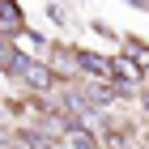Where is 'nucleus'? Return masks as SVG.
Segmentation results:
<instances>
[{
    "label": "nucleus",
    "instance_id": "obj_8",
    "mask_svg": "<svg viewBox=\"0 0 149 149\" xmlns=\"http://www.w3.org/2000/svg\"><path fill=\"white\" fill-rule=\"evenodd\" d=\"M13 56H17V51H13L9 34H0V72H4V68H9V64H13Z\"/></svg>",
    "mask_w": 149,
    "mask_h": 149
},
{
    "label": "nucleus",
    "instance_id": "obj_1",
    "mask_svg": "<svg viewBox=\"0 0 149 149\" xmlns=\"http://www.w3.org/2000/svg\"><path fill=\"white\" fill-rule=\"evenodd\" d=\"M77 68L85 72V77H94V81H102V85H111V60L94 56V51H77Z\"/></svg>",
    "mask_w": 149,
    "mask_h": 149
},
{
    "label": "nucleus",
    "instance_id": "obj_3",
    "mask_svg": "<svg viewBox=\"0 0 149 149\" xmlns=\"http://www.w3.org/2000/svg\"><path fill=\"white\" fill-rule=\"evenodd\" d=\"M141 81V68L136 64H132V60H111V85H119V90H132V85H136Z\"/></svg>",
    "mask_w": 149,
    "mask_h": 149
},
{
    "label": "nucleus",
    "instance_id": "obj_4",
    "mask_svg": "<svg viewBox=\"0 0 149 149\" xmlns=\"http://www.w3.org/2000/svg\"><path fill=\"white\" fill-rule=\"evenodd\" d=\"M64 145H72V149H98L102 141L94 136L85 124H77V119H68V132H64Z\"/></svg>",
    "mask_w": 149,
    "mask_h": 149
},
{
    "label": "nucleus",
    "instance_id": "obj_6",
    "mask_svg": "<svg viewBox=\"0 0 149 149\" xmlns=\"http://www.w3.org/2000/svg\"><path fill=\"white\" fill-rule=\"evenodd\" d=\"M26 26L22 9H17V0H0V34H17Z\"/></svg>",
    "mask_w": 149,
    "mask_h": 149
},
{
    "label": "nucleus",
    "instance_id": "obj_9",
    "mask_svg": "<svg viewBox=\"0 0 149 149\" xmlns=\"http://www.w3.org/2000/svg\"><path fill=\"white\" fill-rule=\"evenodd\" d=\"M128 4H136V9H149V0H128Z\"/></svg>",
    "mask_w": 149,
    "mask_h": 149
},
{
    "label": "nucleus",
    "instance_id": "obj_5",
    "mask_svg": "<svg viewBox=\"0 0 149 149\" xmlns=\"http://www.w3.org/2000/svg\"><path fill=\"white\" fill-rule=\"evenodd\" d=\"M47 68H51V77H56V81H68V72L77 68V51L56 47V51H51V60H47Z\"/></svg>",
    "mask_w": 149,
    "mask_h": 149
},
{
    "label": "nucleus",
    "instance_id": "obj_10",
    "mask_svg": "<svg viewBox=\"0 0 149 149\" xmlns=\"http://www.w3.org/2000/svg\"><path fill=\"white\" fill-rule=\"evenodd\" d=\"M141 107H145V111H149V90H145V94H141Z\"/></svg>",
    "mask_w": 149,
    "mask_h": 149
},
{
    "label": "nucleus",
    "instance_id": "obj_2",
    "mask_svg": "<svg viewBox=\"0 0 149 149\" xmlns=\"http://www.w3.org/2000/svg\"><path fill=\"white\" fill-rule=\"evenodd\" d=\"M22 85H26L30 94H51V90L60 85V81L51 77V68H47V64H30V72L22 77Z\"/></svg>",
    "mask_w": 149,
    "mask_h": 149
},
{
    "label": "nucleus",
    "instance_id": "obj_11",
    "mask_svg": "<svg viewBox=\"0 0 149 149\" xmlns=\"http://www.w3.org/2000/svg\"><path fill=\"white\" fill-rule=\"evenodd\" d=\"M145 141H149V132H145Z\"/></svg>",
    "mask_w": 149,
    "mask_h": 149
},
{
    "label": "nucleus",
    "instance_id": "obj_7",
    "mask_svg": "<svg viewBox=\"0 0 149 149\" xmlns=\"http://www.w3.org/2000/svg\"><path fill=\"white\" fill-rule=\"evenodd\" d=\"M124 60H132V64L145 72L149 68V47L141 43V38H124Z\"/></svg>",
    "mask_w": 149,
    "mask_h": 149
}]
</instances>
